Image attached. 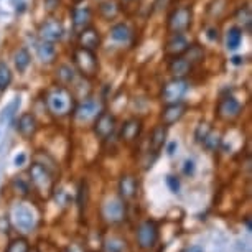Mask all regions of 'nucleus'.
<instances>
[{
    "label": "nucleus",
    "mask_w": 252,
    "mask_h": 252,
    "mask_svg": "<svg viewBox=\"0 0 252 252\" xmlns=\"http://www.w3.org/2000/svg\"><path fill=\"white\" fill-rule=\"evenodd\" d=\"M99 12H101V15H102L104 18L111 20V18L117 17L119 7H117V3L114 2V0H106V2H102L101 5H99Z\"/></svg>",
    "instance_id": "obj_30"
},
{
    "label": "nucleus",
    "mask_w": 252,
    "mask_h": 252,
    "mask_svg": "<svg viewBox=\"0 0 252 252\" xmlns=\"http://www.w3.org/2000/svg\"><path fill=\"white\" fill-rule=\"evenodd\" d=\"M183 252H204V249H203V246H198V244H194V246H189V247H187Z\"/></svg>",
    "instance_id": "obj_43"
},
{
    "label": "nucleus",
    "mask_w": 252,
    "mask_h": 252,
    "mask_svg": "<svg viewBox=\"0 0 252 252\" xmlns=\"http://www.w3.org/2000/svg\"><path fill=\"white\" fill-rule=\"evenodd\" d=\"M66 252H84V247L81 244H69L66 247Z\"/></svg>",
    "instance_id": "obj_41"
},
{
    "label": "nucleus",
    "mask_w": 252,
    "mask_h": 252,
    "mask_svg": "<svg viewBox=\"0 0 252 252\" xmlns=\"http://www.w3.org/2000/svg\"><path fill=\"white\" fill-rule=\"evenodd\" d=\"M137 191H139V182H137L135 177L132 175H124L119 182V194H121V199L124 201H130L137 196Z\"/></svg>",
    "instance_id": "obj_15"
},
{
    "label": "nucleus",
    "mask_w": 252,
    "mask_h": 252,
    "mask_svg": "<svg viewBox=\"0 0 252 252\" xmlns=\"http://www.w3.org/2000/svg\"><path fill=\"white\" fill-rule=\"evenodd\" d=\"M209 132H211V127L208 126L206 122H201L198 126V129H196V132H194V137H196V142H199V144H201V142L204 140V137H206Z\"/></svg>",
    "instance_id": "obj_35"
},
{
    "label": "nucleus",
    "mask_w": 252,
    "mask_h": 252,
    "mask_svg": "<svg viewBox=\"0 0 252 252\" xmlns=\"http://www.w3.org/2000/svg\"><path fill=\"white\" fill-rule=\"evenodd\" d=\"M246 226H247V231H251L252 227H251V220L249 218H246Z\"/></svg>",
    "instance_id": "obj_45"
},
{
    "label": "nucleus",
    "mask_w": 252,
    "mask_h": 252,
    "mask_svg": "<svg viewBox=\"0 0 252 252\" xmlns=\"http://www.w3.org/2000/svg\"><path fill=\"white\" fill-rule=\"evenodd\" d=\"M104 251L106 252H127L129 251V242L122 237L112 236L104 242Z\"/></svg>",
    "instance_id": "obj_23"
},
{
    "label": "nucleus",
    "mask_w": 252,
    "mask_h": 252,
    "mask_svg": "<svg viewBox=\"0 0 252 252\" xmlns=\"http://www.w3.org/2000/svg\"><path fill=\"white\" fill-rule=\"evenodd\" d=\"M46 106L56 117H64L74 111V97L66 86H53L46 93Z\"/></svg>",
    "instance_id": "obj_1"
},
{
    "label": "nucleus",
    "mask_w": 252,
    "mask_h": 252,
    "mask_svg": "<svg viewBox=\"0 0 252 252\" xmlns=\"http://www.w3.org/2000/svg\"><path fill=\"white\" fill-rule=\"evenodd\" d=\"M89 201V188L86 182H81L79 188H78V198H76V203H78L79 211H83L86 208V204Z\"/></svg>",
    "instance_id": "obj_31"
},
{
    "label": "nucleus",
    "mask_w": 252,
    "mask_h": 252,
    "mask_svg": "<svg viewBox=\"0 0 252 252\" xmlns=\"http://www.w3.org/2000/svg\"><path fill=\"white\" fill-rule=\"evenodd\" d=\"M194 173V163L191 160L185 161V175H193Z\"/></svg>",
    "instance_id": "obj_39"
},
{
    "label": "nucleus",
    "mask_w": 252,
    "mask_h": 252,
    "mask_svg": "<svg viewBox=\"0 0 252 252\" xmlns=\"http://www.w3.org/2000/svg\"><path fill=\"white\" fill-rule=\"evenodd\" d=\"M74 58V64L78 66L79 73L84 76V78H94L99 71V63L97 58L94 55V51L84 50V48H78L74 50L73 53Z\"/></svg>",
    "instance_id": "obj_4"
},
{
    "label": "nucleus",
    "mask_w": 252,
    "mask_h": 252,
    "mask_svg": "<svg viewBox=\"0 0 252 252\" xmlns=\"http://www.w3.org/2000/svg\"><path fill=\"white\" fill-rule=\"evenodd\" d=\"M242 40V30L237 27H232L229 32H227V48L229 50H236L237 46L241 45Z\"/></svg>",
    "instance_id": "obj_32"
},
{
    "label": "nucleus",
    "mask_w": 252,
    "mask_h": 252,
    "mask_svg": "<svg viewBox=\"0 0 252 252\" xmlns=\"http://www.w3.org/2000/svg\"><path fill=\"white\" fill-rule=\"evenodd\" d=\"M166 187L175 194L180 193V180L175 177V175H166Z\"/></svg>",
    "instance_id": "obj_36"
},
{
    "label": "nucleus",
    "mask_w": 252,
    "mask_h": 252,
    "mask_svg": "<svg viewBox=\"0 0 252 252\" xmlns=\"http://www.w3.org/2000/svg\"><path fill=\"white\" fill-rule=\"evenodd\" d=\"M32 246L25 237H13V239L7 244L5 252H30Z\"/></svg>",
    "instance_id": "obj_25"
},
{
    "label": "nucleus",
    "mask_w": 252,
    "mask_h": 252,
    "mask_svg": "<svg viewBox=\"0 0 252 252\" xmlns=\"http://www.w3.org/2000/svg\"><path fill=\"white\" fill-rule=\"evenodd\" d=\"M12 83V73L5 63H0V91L7 89Z\"/></svg>",
    "instance_id": "obj_33"
},
{
    "label": "nucleus",
    "mask_w": 252,
    "mask_h": 252,
    "mask_svg": "<svg viewBox=\"0 0 252 252\" xmlns=\"http://www.w3.org/2000/svg\"><path fill=\"white\" fill-rule=\"evenodd\" d=\"M166 142V127L161 124V126H157L154 130H152V137H150V147L152 150L155 152H160L161 149H163Z\"/></svg>",
    "instance_id": "obj_21"
},
{
    "label": "nucleus",
    "mask_w": 252,
    "mask_h": 252,
    "mask_svg": "<svg viewBox=\"0 0 252 252\" xmlns=\"http://www.w3.org/2000/svg\"><path fill=\"white\" fill-rule=\"evenodd\" d=\"M158 237H160V229H158V224H157L154 220H147L144 222H140L135 231L137 246L145 251L152 249V247L158 242Z\"/></svg>",
    "instance_id": "obj_3"
},
{
    "label": "nucleus",
    "mask_w": 252,
    "mask_h": 252,
    "mask_svg": "<svg viewBox=\"0 0 252 252\" xmlns=\"http://www.w3.org/2000/svg\"><path fill=\"white\" fill-rule=\"evenodd\" d=\"M183 55H185V60H187L189 64L199 63V61L204 58V50L199 45H191V46H188Z\"/></svg>",
    "instance_id": "obj_29"
},
{
    "label": "nucleus",
    "mask_w": 252,
    "mask_h": 252,
    "mask_svg": "<svg viewBox=\"0 0 252 252\" xmlns=\"http://www.w3.org/2000/svg\"><path fill=\"white\" fill-rule=\"evenodd\" d=\"M99 43H101V36H99V32L94 30V28H86L79 33V48L94 51L99 48Z\"/></svg>",
    "instance_id": "obj_19"
},
{
    "label": "nucleus",
    "mask_w": 252,
    "mask_h": 252,
    "mask_svg": "<svg viewBox=\"0 0 252 252\" xmlns=\"http://www.w3.org/2000/svg\"><path fill=\"white\" fill-rule=\"evenodd\" d=\"M208 38H209V40H218V38H220V33H218L216 28H209V30H208Z\"/></svg>",
    "instance_id": "obj_42"
},
{
    "label": "nucleus",
    "mask_w": 252,
    "mask_h": 252,
    "mask_svg": "<svg viewBox=\"0 0 252 252\" xmlns=\"http://www.w3.org/2000/svg\"><path fill=\"white\" fill-rule=\"evenodd\" d=\"M36 53H38V58L43 61V63H51L56 56V50L53 43H50V41H41V43H38L36 46Z\"/></svg>",
    "instance_id": "obj_22"
},
{
    "label": "nucleus",
    "mask_w": 252,
    "mask_h": 252,
    "mask_svg": "<svg viewBox=\"0 0 252 252\" xmlns=\"http://www.w3.org/2000/svg\"><path fill=\"white\" fill-rule=\"evenodd\" d=\"M25 161H27V155L25 154H18L15 157V160H13V163H15L17 166H22V165H25Z\"/></svg>",
    "instance_id": "obj_40"
},
{
    "label": "nucleus",
    "mask_w": 252,
    "mask_h": 252,
    "mask_svg": "<svg viewBox=\"0 0 252 252\" xmlns=\"http://www.w3.org/2000/svg\"><path fill=\"white\" fill-rule=\"evenodd\" d=\"M188 46L189 45H188V41L185 40V36L182 33H178V35H173L168 41H166L165 55L172 56V58H175V56H182L185 51H187Z\"/></svg>",
    "instance_id": "obj_18"
},
{
    "label": "nucleus",
    "mask_w": 252,
    "mask_h": 252,
    "mask_svg": "<svg viewBox=\"0 0 252 252\" xmlns=\"http://www.w3.org/2000/svg\"><path fill=\"white\" fill-rule=\"evenodd\" d=\"M189 84L182 78H173L172 81L165 84L161 89V101L165 104H175L182 102V97L187 94Z\"/></svg>",
    "instance_id": "obj_6"
},
{
    "label": "nucleus",
    "mask_w": 252,
    "mask_h": 252,
    "mask_svg": "<svg viewBox=\"0 0 252 252\" xmlns=\"http://www.w3.org/2000/svg\"><path fill=\"white\" fill-rule=\"evenodd\" d=\"M175 149H177V142H172V144L168 145V152H166V154H168V155H173V154H175Z\"/></svg>",
    "instance_id": "obj_44"
},
{
    "label": "nucleus",
    "mask_w": 252,
    "mask_h": 252,
    "mask_svg": "<svg viewBox=\"0 0 252 252\" xmlns=\"http://www.w3.org/2000/svg\"><path fill=\"white\" fill-rule=\"evenodd\" d=\"M191 20H193L191 8L180 7L168 17V32L173 33V35L185 33L189 27H191Z\"/></svg>",
    "instance_id": "obj_7"
},
{
    "label": "nucleus",
    "mask_w": 252,
    "mask_h": 252,
    "mask_svg": "<svg viewBox=\"0 0 252 252\" xmlns=\"http://www.w3.org/2000/svg\"><path fill=\"white\" fill-rule=\"evenodd\" d=\"M201 144L206 147L208 150H216L221 144V139H220V135H216L215 132L211 130L206 137H204V140L201 142Z\"/></svg>",
    "instance_id": "obj_34"
},
{
    "label": "nucleus",
    "mask_w": 252,
    "mask_h": 252,
    "mask_svg": "<svg viewBox=\"0 0 252 252\" xmlns=\"http://www.w3.org/2000/svg\"><path fill=\"white\" fill-rule=\"evenodd\" d=\"M232 63L239 64V63H241V58H239V56H236V58H232Z\"/></svg>",
    "instance_id": "obj_46"
},
{
    "label": "nucleus",
    "mask_w": 252,
    "mask_h": 252,
    "mask_svg": "<svg viewBox=\"0 0 252 252\" xmlns=\"http://www.w3.org/2000/svg\"><path fill=\"white\" fill-rule=\"evenodd\" d=\"M73 112H74L76 121L86 124V122L94 121V119L102 112V106L96 99H88V101H84L79 107H76Z\"/></svg>",
    "instance_id": "obj_10"
},
{
    "label": "nucleus",
    "mask_w": 252,
    "mask_h": 252,
    "mask_svg": "<svg viewBox=\"0 0 252 252\" xmlns=\"http://www.w3.org/2000/svg\"><path fill=\"white\" fill-rule=\"evenodd\" d=\"M140 132H142V121H139V119H129L121 129V140L127 142V144L135 142L139 139Z\"/></svg>",
    "instance_id": "obj_17"
},
{
    "label": "nucleus",
    "mask_w": 252,
    "mask_h": 252,
    "mask_svg": "<svg viewBox=\"0 0 252 252\" xmlns=\"http://www.w3.org/2000/svg\"><path fill=\"white\" fill-rule=\"evenodd\" d=\"M13 188L17 189V193L20 191L22 194H28V185L23 182L22 178H15V180H13Z\"/></svg>",
    "instance_id": "obj_37"
},
{
    "label": "nucleus",
    "mask_w": 252,
    "mask_h": 252,
    "mask_svg": "<svg viewBox=\"0 0 252 252\" xmlns=\"http://www.w3.org/2000/svg\"><path fill=\"white\" fill-rule=\"evenodd\" d=\"M10 231V220L7 216H0V234H7Z\"/></svg>",
    "instance_id": "obj_38"
},
{
    "label": "nucleus",
    "mask_w": 252,
    "mask_h": 252,
    "mask_svg": "<svg viewBox=\"0 0 252 252\" xmlns=\"http://www.w3.org/2000/svg\"><path fill=\"white\" fill-rule=\"evenodd\" d=\"M30 182L35 187V189L43 196H50L51 193L55 191V178L53 173L50 172L48 168H45L41 163L35 161L30 166Z\"/></svg>",
    "instance_id": "obj_2"
},
{
    "label": "nucleus",
    "mask_w": 252,
    "mask_h": 252,
    "mask_svg": "<svg viewBox=\"0 0 252 252\" xmlns=\"http://www.w3.org/2000/svg\"><path fill=\"white\" fill-rule=\"evenodd\" d=\"M63 33H64L63 25H61V22L55 20V18H50V20H46L40 27V38L43 41H50V43H55V41L61 40Z\"/></svg>",
    "instance_id": "obj_12"
},
{
    "label": "nucleus",
    "mask_w": 252,
    "mask_h": 252,
    "mask_svg": "<svg viewBox=\"0 0 252 252\" xmlns=\"http://www.w3.org/2000/svg\"><path fill=\"white\" fill-rule=\"evenodd\" d=\"M187 112V106L183 102H175V104H166V107L161 112V122L165 127L173 126L175 122H178L183 117V114Z\"/></svg>",
    "instance_id": "obj_14"
},
{
    "label": "nucleus",
    "mask_w": 252,
    "mask_h": 252,
    "mask_svg": "<svg viewBox=\"0 0 252 252\" xmlns=\"http://www.w3.org/2000/svg\"><path fill=\"white\" fill-rule=\"evenodd\" d=\"M13 63H15V68L23 73L28 64H30V53H28L27 48H18L15 51V55H13Z\"/></svg>",
    "instance_id": "obj_24"
},
{
    "label": "nucleus",
    "mask_w": 252,
    "mask_h": 252,
    "mask_svg": "<svg viewBox=\"0 0 252 252\" xmlns=\"http://www.w3.org/2000/svg\"><path fill=\"white\" fill-rule=\"evenodd\" d=\"M236 18H237V22L242 25V30H246V32L252 30V15H251L249 5H244L242 8H239L236 13Z\"/></svg>",
    "instance_id": "obj_27"
},
{
    "label": "nucleus",
    "mask_w": 252,
    "mask_h": 252,
    "mask_svg": "<svg viewBox=\"0 0 252 252\" xmlns=\"http://www.w3.org/2000/svg\"><path fill=\"white\" fill-rule=\"evenodd\" d=\"M102 216L104 220L116 224L126 220V201L121 198H112L106 201V204L102 206Z\"/></svg>",
    "instance_id": "obj_9"
},
{
    "label": "nucleus",
    "mask_w": 252,
    "mask_h": 252,
    "mask_svg": "<svg viewBox=\"0 0 252 252\" xmlns=\"http://www.w3.org/2000/svg\"><path fill=\"white\" fill-rule=\"evenodd\" d=\"M56 78H58V83L61 86H68L74 81V71L68 64H61L56 71Z\"/></svg>",
    "instance_id": "obj_28"
},
{
    "label": "nucleus",
    "mask_w": 252,
    "mask_h": 252,
    "mask_svg": "<svg viewBox=\"0 0 252 252\" xmlns=\"http://www.w3.org/2000/svg\"><path fill=\"white\" fill-rule=\"evenodd\" d=\"M191 66L187 60L182 58V56H175V58L172 60V63H170L168 69L170 73H172L173 78H182L185 79V76L189 74V71H191Z\"/></svg>",
    "instance_id": "obj_20"
},
{
    "label": "nucleus",
    "mask_w": 252,
    "mask_h": 252,
    "mask_svg": "<svg viewBox=\"0 0 252 252\" xmlns=\"http://www.w3.org/2000/svg\"><path fill=\"white\" fill-rule=\"evenodd\" d=\"M12 220L22 232H32L35 229L36 216L32 208L25 206V204H17L12 208Z\"/></svg>",
    "instance_id": "obj_5"
},
{
    "label": "nucleus",
    "mask_w": 252,
    "mask_h": 252,
    "mask_svg": "<svg viewBox=\"0 0 252 252\" xmlns=\"http://www.w3.org/2000/svg\"><path fill=\"white\" fill-rule=\"evenodd\" d=\"M114 129H116V117L111 116L109 112H101L94 119V132H96L99 139L111 137Z\"/></svg>",
    "instance_id": "obj_11"
},
{
    "label": "nucleus",
    "mask_w": 252,
    "mask_h": 252,
    "mask_svg": "<svg viewBox=\"0 0 252 252\" xmlns=\"http://www.w3.org/2000/svg\"><path fill=\"white\" fill-rule=\"evenodd\" d=\"M216 112H218V117H220L221 121L232 122L241 116L242 104L234 97H222L221 101L218 102Z\"/></svg>",
    "instance_id": "obj_8"
},
{
    "label": "nucleus",
    "mask_w": 252,
    "mask_h": 252,
    "mask_svg": "<svg viewBox=\"0 0 252 252\" xmlns=\"http://www.w3.org/2000/svg\"><path fill=\"white\" fill-rule=\"evenodd\" d=\"M93 13L91 8L88 7H76L73 10V28L76 33H81L83 30L91 27Z\"/></svg>",
    "instance_id": "obj_16"
},
{
    "label": "nucleus",
    "mask_w": 252,
    "mask_h": 252,
    "mask_svg": "<svg viewBox=\"0 0 252 252\" xmlns=\"http://www.w3.org/2000/svg\"><path fill=\"white\" fill-rule=\"evenodd\" d=\"M17 130H18V134L23 137V139L30 140L38 130V122H36L35 116L30 114V112L22 114L20 119H18V124H17Z\"/></svg>",
    "instance_id": "obj_13"
},
{
    "label": "nucleus",
    "mask_w": 252,
    "mask_h": 252,
    "mask_svg": "<svg viewBox=\"0 0 252 252\" xmlns=\"http://www.w3.org/2000/svg\"><path fill=\"white\" fill-rule=\"evenodd\" d=\"M74 3H79V2H83V0H73Z\"/></svg>",
    "instance_id": "obj_47"
},
{
    "label": "nucleus",
    "mask_w": 252,
    "mask_h": 252,
    "mask_svg": "<svg viewBox=\"0 0 252 252\" xmlns=\"http://www.w3.org/2000/svg\"><path fill=\"white\" fill-rule=\"evenodd\" d=\"M111 36H112V40L119 41V43H124V41H129L130 40L132 33H130L129 27H127V25H124V23H119V25L112 27Z\"/></svg>",
    "instance_id": "obj_26"
}]
</instances>
